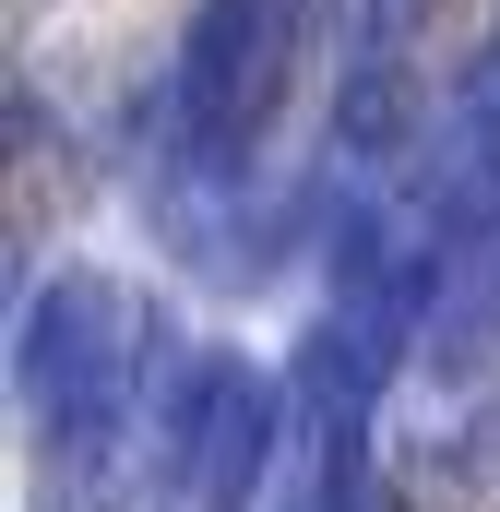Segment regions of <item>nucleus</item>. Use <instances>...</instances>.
<instances>
[{"label": "nucleus", "instance_id": "nucleus-4", "mask_svg": "<svg viewBox=\"0 0 500 512\" xmlns=\"http://www.w3.org/2000/svg\"><path fill=\"white\" fill-rule=\"evenodd\" d=\"M429 12H441V0H358V96H346V155H334V167H370V108L393 96V72H405V48L429 36Z\"/></svg>", "mask_w": 500, "mask_h": 512}, {"label": "nucleus", "instance_id": "nucleus-3", "mask_svg": "<svg viewBox=\"0 0 500 512\" xmlns=\"http://www.w3.org/2000/svg\"><path fill=\"white\" fill-rule=\"evenodd\" d=\"M215 382H227V346H179L167 382L143 393L131 417H108V429L36 453L24 512H179V501H191V465H203Z\"/></svg>", "mask_w": 500, "mask_h": 512}, {"label": "nucleus", "instance_id": "nucleus-1", "mask_svg": "<svg viewBox=\"0 0 500 512\" xmlns=\"http://www.w3.org/2000/svg\"><path fill=\"white\" fill-rule=\"evenodd\" d=\"M310 48V0H203L167 72V120H155V215L191 251H227V274H250V227L239 191L262 167V143L286 120Z\"/></svg>", "mask_w": 500, "mask_h": 512}, {"label": "nucleus", "instance_id": "nucleus-2", "mask_svg": "<svg viewBox=\"0 0 500 512\" xmlns=\"http://www.w3.org/2000/svg\"><path fill=\"white\" fill-rule=\"evenodd\" d=\"M167 358H179V334L155 322V298H131L120 274H96V262L48 274L24 298V322H12V417H24L36 453L84 441V429L131 417L143 393L167 382Z\"/></svg>", "mask_w": 500, "mask_h": 512}]
</instances>
